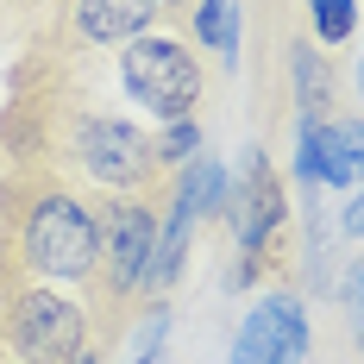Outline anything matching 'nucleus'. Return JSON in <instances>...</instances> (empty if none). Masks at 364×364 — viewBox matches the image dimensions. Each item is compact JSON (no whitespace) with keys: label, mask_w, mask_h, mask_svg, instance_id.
I'll return each instance as SVG.
<instances>
[{"label":"nucleus","mask_w":364,"mask_h":364,"mask_svg":"<svg viewBox=\"0 0 364 364\" xmlns=\"http://www.w3.org/2000/svg\"><path fill=\"white\" fill-rule=\"evenodd\" d=\"M6 339H13V352L26 364H75L82 346H88V321H82V308H75L70 295H57L50 283H38V289L13 295Z\"/></svg>","instance_id":"obj_4"},{"label":"nucleus","mask_w":364,"mask_h":364,"mask_svg":"<svg viewBox=\"0 0 364 364\" xmlns=\"http://www.w3.org/2000/svg\"><path fill=\"white\" fill-rule=\"evenodd\" d=\"M295 176L321 182V119H301V132H295Z\"/></svg>","instance_id":"obj_13"},{"label":"nucleus","mask_w":364,"mask_h":364,"mask_svg":"<svg viewBox=\"0 0 364 364\" xmlns=\"http://www.w3.org/2000/svg\"><path fill=\"white\" fill-rule=\"evenodd\" d=\"M157 232H164V220L151 214V201H132V195H119L101 208V289L107 301H126V295H145V270L151 257H157Z\"/></svg>","instance_id":"obj_5"},{"label":"nucleus","mask_w":364,"mask_h":364,"mask_svg":"<svg viewBox=\"0 0 364 364\" xmlns=\"http://www.w3.org/2000/svg\"><path fill=\"white\" fill-rule=\"evenodd\" d=\"M139 364H170V358H164V352H145V358H139Z\"/></svg>","instance_id":"obj_16"},{"label":"nucleus","mask_w":364,"mask_h":364,"mask_svg":"<svg viewBox=\"0 0 364 364\" xmlns=\"http://www.w3.org/2000/svg\"><path fill=\"white\" fill-rule=\"evenodd\" d=\"M119 82H126V95H132L139 107H151V119H164V126L195 119L201 63L188 57L182 38H164V32L126 38V50H119Z\"/></svg>","instance_id":"obj_2"},{"label":"nucleus","mask_w":364,"mask_h":364,"mask_svg":"<svg viewBox=\"0 0 364 364\" xmlns=\"http://www.w3.org/2000/svg\"><path fill=\"white\" fill-rule=\"evenodd\" d=\"M164 13V0H75V38L82 44H126L151 32V19Z\"/></svg>","instance_id":"obj_7"},{"label":"nucleus","mask_w":364,"mask_h":364,"mask_svg":"<svg viewBox=\"0 0 364 364\" xmlns=\"http://www.w3.org/2000/svg\"><path fill=\"white\" fill-rule=\"evenodd\" d=\"M170 6H182V0H164V13H170Z\"/></svg>","instance_id":"obj_18"},{"label":"nucleus","mask_w":364,"mask_h":364,"mask_svg":"<svg viewBox=\"0 0 364 364\" xmlns=\"http://www.w3.org/2000/svg\"><path fill=\"white\" fill-rule=\"evenodd\" d=\"M195 151H201V126H195V119H176V126L157 139V157H164V164H188Z\"/></svg>","instance_id":"obj_12"},{"label":"nucleus","mask_w":364,"mask_h":364,"mask_svg":"<svg viewBox=\"0 0 364 364\" xmlns=\"http://www.w3.org/2000/svg\"><path fill=\"white\" fill-rule=\"evenodd\" d=\"M346 232H352V239H364V195L346 208Z\"/></svg>","instance_id":"obj_15"},{"label":"nucleus","mask_w":364,"mask_h":364,"mask_svg":"<svg viewBox=\"0 0 364 364\" xmlns=\"http://www.w3.org/2000/svg\"><path fill=\"white\" fill-rule=\"evenodd\" d=\"M188 32L201 38L208 50L232 57V50H239V0H201V6L188 13Z\"/></svg>","instance_id":"obj_9"},{"label":"nucleus","mask_w":364,"mask_h":364,"mask_svg":"<svg viewBox=\"0 0 364 364\" xmlns=\"http://www.w3.org/2000/svg\"><path fill=\"white\" fill-rule=\"evenodd\" d=\"M346 314H352V333H358V346H364V257L346 270Z\"/></svg>","instance_id":"obj_14"},{"label":"nucleus","mask_w":364,"mask_h":364,"mask_svg":"<svg viewBox=\"0 0 364 364\" xmlns=\"http://www.w3.org/2000/svg\"><path fill=\"white\" fill-rule=\"evenodd\" d=\"M308 352V314L295 295H264L232 333V364H301Z\"/></svg>","instance_id":"obj_6"},{"label":"nucleus","mask_w":364,"mask_h":364,"mask_svg":"<svg viewBox=\"0 0 364 364\" xmlns=\"http://www.w3.org/2000/svg\"><path fill=\"white\" fill-rule=\"evenodd\" d=\"M358 88H364V63H358Z\"/></svg>","instance_id":"obj_19"},{"label":"nucleus","mask_w":364,"mask_h":364,"mask_svg":"<svg viewBox=\"0 0 364 364\" xmlns=\"http://www.w3.org/2000/svg\"><path fill=\"white\" fill-rule=\"evenodd\" d=\"M295 101H301V119H321L327 107V63L314 44H295Z\"/></svg>","instance_id":"obj_10"},{"label":"nucleus","mask_w":364,"mask_h":364,"mask_svg":"<svg viewBox=\"0 0 364 364\" xmlns=\"http://www.w3.org/2000/svg\"><path fill=\"white\" fill-rule=\"evenodd\" d=\"M358 176H364V119L321 126V182H333V188H352Z\"/></svg>","instance_id":"obj_8"},{"label":"nucleus","mask_w":364,"mask_h":364,"mask_svg":"<svg viewBox=\"0 0 364 364\" xmlns=\"http://www.w3.org/2000/svg\"><path fill=\"white\" fill-rule=\"evenodd\" d=\"M308 6H314L321 44H346V38H352V26H358V6H352V0H308Z\"/></svg>","instance_id":"obj_11"},{"label":"nucleus","mask_w":364,"mask_h":364,"mask_svg":"<svg viewBox=\"0 0 364 364\" xmlns=\"http://www.w3.org/2000/svg\"><path fill=\"white\" fill-rule=\"evenodd\" d=\"M95 257H101V220L88 214V201L63 182H38L19 214V264L38 283H63V277H95Z\"/></svg>","instance_id":"obj_1"},{"label":"nucleus","mask_w":364,"mask_h":364,"mask_svg":"<svg viewBox=\"0 0 364 364\" xmlns=\"http://www.w3.org/2000/svg\"><path fill=\"white\" fill-rule=\"evenodd\" d=\"M63 151H70V164L82 170L88 182H101V188H119V195H132V188H145L157 176V139H145L139 126H126V119H113V113H75L70 132H63Z\"/></svg>","instance_id":"obj_3"},{"label":"nucleus","mask_w":364,"mask_h":364,"mask_svg":"<svg viewBox=\"0 0 364 364\" xmlns=\"http://www.w3.org/2000/svg\"><path fill=\"white\" fill-rule=\"evenodd\" d=\"M75 364H95V352H82V358H75Z\"/></svg>","instance_id":"obj_17"}]
</instances>
